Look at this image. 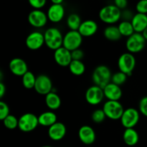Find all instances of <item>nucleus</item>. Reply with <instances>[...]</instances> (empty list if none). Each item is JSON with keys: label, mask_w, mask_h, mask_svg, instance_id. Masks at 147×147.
Wrapping results in <instances>:
<instances>
[{"label": "nucleus", "mask_w": 147, "mask_h": 147, "mask_svg": "<svg viewBox=\"0 0 147 147\" xmlns=\"http://www.w3.org/2000/svg\"><path fill=\"white\" fill-rule=\"evenodd\" d=\"M9 68L13 75L19 77H22L28 71L27 63L20 57L11 59L9 63Z\"/></svg>", "instance_id": "nucleus-15"}, {"label": "nucleus", "mask_w": 147, "mask_h": 147, "mask_svg": "<svg viewBox=\"0 0 147 147\" xmlns=\"http://www.w3.org/2000/svg\"><path fill=\"white\" fill-rule=\"evenodd\" d=\"M102 109L104 111L106 118L111 120L121 119L125 110L121 103L118 100H107L104 103Z\"/></svg>", "instance_id": "nucleus-4"}, {"label": "nucleus", "mask_w": 147, "mask_h": 147, "mask_svg": "<svg viewBox=\"0 0 147 147\" xmlns=\"http://www.w3.org/2000/svg\"><path fill=\"white\" fill-rule=\"evenodd\" d=\"M83 37L78 31L70 30L63 37V46L70 52L77 50L82 45Z\"/></svg>", "instance_id": "nucleus-8"}, {"label": "nucleus", "mask_w": 147, "mask_h": 147, "mask_svg": "<svg viewBox=\"0 0 147 147\" xmlns=\"http://www.w3.org/2000/svg\"><path fill=\"white\" fill-rule=\"evenodd\" d=\"M37 77L34 76V73L31 71H27L24 76L22 77V85L25 88L32 89L34 88Z\"/></svg>", "instance_id": "nucleus-29"}, {"label": "nucleus", "mask_w": 147, "mask_h": 147, "mask_svg": "<svg viewBox=\"0 0 147 147\" xmlns=\"http://www.w3.org/2000/svg\"><path fill=\"white\" fill-rule=\"evenodd\" d=\"M142 34H143L145 40H146V41H147V27H146V29H145V30H144V31L142 33Z\"/></svg>", "instance_id": "nucleus-42"}, {"label": "nucleus", "mask_w": 147, "mask_h": 147, "mask_svg": "<svg viewBox=\"0 0 147 147\" xmlns=\"http://www.w3.org/2000/svg\"><path fill=\"white\" fill-rule=\"evenodd\" d=\"M53 4H63V2L64 0H50Z\"/></svg>", "instance_id": "nucleus-41"}, {"label": "nucleus", "mask_w": 147, "mask_h": 147, "mask_svg": "<svg viewBox=\"0 0 147 147\" xmlns=\"http://www.w3.org/2000/svg\"><path fill=\"white\" fill-rule=\"evenodd\" d=\"M118 27H119L121 34L123 37H126L128 38L135 33L134 29L131 21L123 20L119 23Z\"/></svg>", "instance_id": "nucleus-27"}, {"label": "nucleus", "mask_w": 147, "mask_h": 147, "mask_svg": "<svg viewBox=\"0 0 147 147\" xmlns=\"http://www.w3.org/2000/svg\"><path fill=\"white\" fill-rule=\"evenodd\" d=\"M134 15L133 13L128 9H124L121 12V18L123 20H126V21H131L132 18H133Z\"/></svg>", "instance_id": "nucleus-39"}, {"label": "nucleus", "mask_w": 147, "mask_h": 147, "mask_svg": "<svg viewBox=\"0 0 147 147\" xmlns=\"http://www.w3.org/2000/svg\"><path fill=\"white\" fill-rule=\"evenodd\" d=\"M131 22L135 32L142 33L147 27V14L136 13L134 15Z\"/></svg>", "instance_id": "nucleus-21"}, {"label": "nucleus", "mask_w": 147, "mask_h": 147, "mask_svg": "<svg viewBox=\"0 0 147 147\" xmlns=\"http://www.w3.org/2000/svg\"><path fill=\"white\" fill-rule=\"evenodd\" d=\"M83 22L80 16L76 13H72L67 18V26L70 30L78 31L80 24Z\"/></svg>", "instance_id": "nucleus-28"}, {"label": "nucleus", "mask_w": 147, "mask_h": 147, "mask_svg": "<svg viewBox=\"0 0 147 147\" xmlns=\"http://www.w3.org/2000/svg\"><path fill=\"white\" fill-rule=\"evenodd\" d=\"M87 147H92V146H88Z\"/></svg>", "instance_id": "nucleus-44"}, {"label": "nucleus", "mask_w": 147, "mask_h": 147, "mask_svg": "<svg viewBox=\"0 0 147 147\" xmlns=\"http://www.w3.org/2000/svg\"><path fill=\"white\" fill-rule=\"evenodd\" d=\"M2 121L4 123V126L9 130H13V129H15L16 128L18 127L19 119H17L14 115H9Z\"/></svg>", "instance_id": "nucleus-30"}, {"label": "nucleus", "mask_w": 147, "mask_h": 147, "mask_svg": "<svg viewBox=\"0 0 147 147\" xmlns=\"http://www.w3.org/2000/svg\"><path fill=\"white\" fill-rule=\"evenodd\" d=\"M45 104L50 111L57 110L61 106V99L55 91L50 92L45 96Z\"/></svg>", "instance_id": "nucleus-24"}, {"label": "nucleus", "mask_w": 147, "mask_h": 147, "mask_svg": "<svg viewBox=\"0 0 147 147\" xmlns=\"http://www.w3.org/2000/svg\"><path fill=\"white\" fill-rule=\"evenodd\" d=\"M123 140L129 146H135L139 141V135L134 128L126 129L123 134Z\"/></svg>", "instance_id": "nucleus-23"}, {"label": "nucleus", "mask_w": 147, "mask_h": 147, "mask_svg": "<svg viewBox=\"0 0 147 147\" xmlns=\"http://www.w3.org/2000/svg\"><path fill=\"white\" fill-rule=\"evenodd\" d=\"M70 73L76 76H80L86 71V66L82 60H73L68 66Z\"/></svg>", "instance_id": "nucleus-26"}, {"label": "nucleus", "mask_w": 147, "mask_h": 147, "mask_svg": "<svg viewBox=\"0 0 147 147\" xmlns=\"http://www.w3.org/2000/svg\"><path fill=\"white\" fill-rule=\"evenodd\" d=\"M9 114V108L5 102L0 101V120L3 121Z\"/></svg>", "instance_id": "nucleus-33"}, {"label": "nucleus", "mask_w": 147, "mask_h": 147, "mask_svg": "<svg viewBox=\"0 0 147 147\" xmlns=\"http://www.w3.org/2000/svg\"><path fill=\"white\" fill-rule=\"evenodd\" d=\"M112 73L110 68L106 65H98L94 69L92 74V80L96 86L104 88L111 82Z\"/></svg>", "instance_id": "nucleus-3"}, {"label": "nucleus", "mask_w": 147, "mask_h": 147, "mask_svg": "<svg viewBox=\"0 0 147 147\" xmlns=\"http://www.w3.org/2000/svg\"><path fill=\"white\" fill-rule=\"evenodd\" d=\"M54 60L58 65L68 67L73 60L71 52L63 46L54 51Z\"/></svg>", "instance_id": "nucleus-14"}, {"label": "nucleus", "mask_w": 147, "mask_h": 147, "mask_svg": "<svg viewBox=\"0 0 147 147\" xmlns=\"http://www.w3.org/2000/svg\"><path fill=\"white\" fill-rule=\"evenodd\" d=\"M45 44L44 34L38 31H34L28 34L25 40V45L31 50H37Z\"/></svg>", "instance_id": "nucleus-13"}, {"label": "nucleus", "mask_w": 147, "mask_h": 147, "mask_svg": "<svg viewBox=\"0 0 147 147\" xmlns=\"http://www.w3.org/2000/svg\"><path fill=\"white\" fill-rule=\"evenodd\" d=\"M146 40L142 33L135 32L129 37L126 42V47L128 52L132 54L142 52L144 49Z\"/></svg>", "instance_id": "nucleus-7"}, {"label": "nucleus", "mask_w": 147, "mask_h": 147, "mask_svg": "<svg viewBox=\"0 0 147 147\" xmlns=\"http://www.w3.org/2000/svg\"><path fill=\"white\" fill-rule=\"evenodd\" d=\"M66 131L67 129L64 123L57 121L48 128L47 134L50 139L55 142H57L62 140L65 137Z\"/></svg>", "instance_id": "nucleus-18"}, {"label": "nucleus", "mask_w": 147, "mask_h": 147, "mask_svg": "<svg viewBox=\"0 0 147 147\" xmlns=\"http://www.w3.org/2000/svg\"><path fill=\"white\" fill-rule=\"evenodd\" d=\"M122 11L114 4L104 6L99 11V19L100 21L109 25L115 24L121 19Z\"/></svg>", "instance_id": "nucleus-1"}, {"label": "nucleus", "mask_w": 147, "mask_h": 147, "mask_svg": "<svg viewBox=\"0 0 147 147\" xmlns=\"http://www.w3.org/2000/svg\"><path fill=\"white\" fill-rule=\"evenodd\" d=\"M137 13L147 14V0H139L136 4Z\"/></svg>", "instance_id": "nucleus-34"}, {"label": "nucleus", "mask_w": 147, "mask_h": 147, "mask_svg": "<svg viewBox=\"0 0 147 147\" xmlns=\"http://www.w3.org/2000/svg\"><path fill=\"white\" fill-rule=\"evenodd\" d=\"M45 44L49 49L56 50L63 47V37L62 32L57 27H50L44 33Z\"/></svg>", "instance_id": "nucleus-2"}, {"label": "nucleus", "mask_w": 147, "mask_h": 147, "mask_svg": "<svg viewBox=\"0 0 147 147\" xmlns=\"http://www.w3.org/2000/svg\"><path fill=\"white\" fill-rule=\"evenodd\" d=\"M29 4L34 9H41L46 5L47 0H28Z\"/></svg>", "instance_id": "nucleus-35"}, {"label": "nucleus", "mask_w": 147, "mask_h": 147, "mask_svg": "<svg viewBox=\"0 0 147 147\" xmlns=\"http://www.w3.org/2000/svg\"><path fill=\"white\" fill-rule=\"evenodd\" d=\"M136 67V58L134 54L125 53L121 55L118 60V67L119 71L125 73L127 76H131Z\"/></svg>", "instance_id": "nucleus-6"}, {"label": "nucleus", "mask_w": 147, "mask_h": 147, "mask_svg": "<svg viewBox=\"0 0 147 147\" xmlns=\"http://www.w3.org/2000/svg\"><path fill=\"white\" fill-rule=\"evenodd\" d=\"M106 116L103 109H96L92 113L91 119L94 123H100L106 119Z\"/></svg>", "instance_id": "nucleus-32"}, {"label": "nucleus", "mask_w": 147, "mask_h": 147, "mask_svg": "<svg viewBox=\"0 0 147 147\" xmlns=\"http://www.w3.org/2000/svg\"><path fill=\"white\" fill-rule=\"evenodd\" d=\"M103 35L106 40L112 42L119 41L122 37L118 26L114 25V24L108 25L103 31Z\"/></svg>", "instance_id": "nucleus-25"}, {"label": "nucleus", "mask_w": 147, "mask_h": 147, "mask_svg": "<svg viewBox=\"0 0 147 147\" xmlns=\"http://www.w3.org/2000/svg\"><path fill=\"white\" fill-rule=\"evenodd\" d=\"M65 14V10L63 4H52L47 11L49 21L53 23H58L63 20Z\"/></svg>", "instance_id": "nucleus-16"}, {"label": "nucleus", "mask_w": 147, "mask_h": 147, "mask_svg": "<svg viewBox=\"0 0 147 147\" xmlns=\"http://www.w3.org/2000/svg\"><path fill=\"white\" fill-rule=\"evenodd\" d=\"M139 111L141 114L147 117V96L143 97L139 101Z\"/></svg>", "instance_id": "nucleus-36"}, {"label": "nucleus", "mask_w": 147, "mask_h": 147, "mask_svg": "<svg viewBox=\"0 0 147 147\" xmlns=\"http://www.w3.org/2000/svg\"><path fill=\"white\" fill-rule=\"evenodd\" d=\"M34 89L38 94L46 96L53 91V82L51 79L46 75H40L37 76Z\"/></svg>", "instance_id": "nucleus-12"}, {"label": "nucleus", "mask_w": 147, "mask_h": 147, "mask_svg": "<svg viewBox=\"0 0 147 147\" xmlns=\"http://www.w3.org/2000/svg\"><path fill=\"white\" fill-rule=\"evenodd\" d=\"M105 98L103 89L99 86H92L86 92V100L91 106H97L103 101Z\"/></svg>", "instance_id": "nucleus-10"}, {"label": "nucleus", "mask_w": 147, "mask_h": 147, "mask_svg": "<svg viewBox=\"0 0 147 147\" xmlns=\"http://www.w3.org/2000/svg\"><path fill=\"white\" fill-rule=\"evenodd\" d=\"M57 115L53 111H47L42 113L38 116L39 124L43 127H50L57 122Z\"/></svg>", "instance_id": "nucleus-22"}, {"label": "nucleus", "mask_w": 147, "mask_h": 147, "mask_svg": "<svg viewBox=\"0 0 147 147\" xmlns=\"http://www.w3.org/2000/svg\"><path fill=\"white\" fill-rule=\"evenodd\" d=\"M72 55V58L74 60H81L84 57V53L82 50H80V48L77 49V50H75L71 52Z\"/></svg>", "instance_id": "nucleus-37"}, {"label": "nucleus", "mask_w": 147, "mask_h": 147, "mask_svg": "<svg viewBox=\"0 0 147 147\" xmlns=\"http://www.w3.org/2000/svg\"><path fill=\"white\" fill-rule=\"evenodd\" d=\"M28 22L34 28H42L47 24L48 22L47 13L41 9H33L28 14Z\"/></svg>", "instance_id": "nucleus-11"}, {"label": "nucleus", "mask_w": 147, "mask_h": 147, "mask_svg": "<svg viewBox=\"0 0 147 147\" xmlns=\"http://www.w3.org/2000/svg\"><path fill=\"white\" fill-rule=\"evenodd\" d=\"M39 124L38 116L32 113H26L19 118L18 128L24 133L33 131Z\"/></svg>", "instance_id": "nucleus-5"}, {"label": "nucleus", "mask_w": 147, "mask_h": 147, "mask_svg": "<svg viewBox=\"0 0 147 147\" xmlns=\"http://www.w3.org/2000/svg\"><path fill=\"white\" fill-rule=\"evenodd\" d=\"M41 147H53V146H41Z\"/></svg>", "instance_id": "nucleus-43"}, {"label": "nucleus", "mask_w": 147, "mask_h": 147, "mask_svg": "<svg viewBox=\"0 0 147 147\" xmlns=\"http://www.w3.org/2000/svg\"><path fill=\"white\" fill-rule=\"evenodd\" d=\"M140 119V112L134 108L125 109L121 118V123L125 129L134 128Z\"/></svg>", "instance_id": "nucleus-9"}, {"label": "nucleus", "mask_w": 147, "mask_h": 147, "mask_svg": "<svg viewBox=\"0 0 147 147\" xmlns=\"http://www.w3.org/2000/svg\"><path fill=\"white\" fill-rule=\"evenodd\" d=\"M78 137L82 143L87 146H90L96 141V132L91 126L84 125L79 129Z\"/></svg>", "instance_id": "nucleus-17"}, {"label": "nucleus", "mask_w": 147, "mask_h": 147, "mask_svg": "<svg viewBox=\"0 0 147 147\" xmlns=\"http://www.w3.org/2000/svg\"><path fill=\"white\" fill-rule=\"evenodd\" d=\"M128 76L125 73H122V72L119 71L116 72V73L112 75L111 78V83H114V84L117 85V86H121L125 83V82L127 80Z\"/></svg>", "instance_id": "nucleus-31"}, {"label": "nucleus", "mask_w": 147, "mask_h": 147, "mask_svg": "<svg viewBox=\"0 0 147 147\" xmlns=\"http://www.w3.org/2000/svg\"><path fill=\"white\" fill-rule=\"evenodd\" d=\"M6 93V86L1 81L0 83V98H3V96H4Z\"/></svg>", "instance_id": "nucleus-40"}, {"label": "nucleus", "mask_w": 147, "mask_h": 147, "mask_svg": "<svg viewBox=\"0 0 147 147\" xmlns=\"http://www.w3.org/2000/svg\"><path fill=\"white\" fill-rule=\"evenodd\" d=\"M114 5L119 9L124 10L128 6V0H113Z\"/></svg>", "instance_id": "nucleus-38"}, {"label": "nucleus", "mask_w": 147, "mask_h": 147, "mask_svg": "<svg viewBox=\"0 0 147 147\" xmlns=\"http://www.w3.org/2000/svg\"><path fill=\"white\" fill-rule=\"evenodd\" d=\"M103 93H104L105 98L108 100H118V101H119V100L121 98L123 94L121 86H117L111 82L103 88Z\"/></svg>", "instance_id": "nucleus-19"}, {"label": "nucleus", "mask_w": 147, "mask_h": 147, "mask_svg": "<svg viewBox=\"0 0 147 147\" xmlns=\"http://www.w3.org/2000/svg\"><path fill=\"white\" fill-rule=\"evenodd\" d=\"M98 30V26L96 22L92 20H87L83 21L80 24L78 31L83 37H89L93 36Z\"/></svg>", "instance_id": "nucleus-20"}]
</instances>
